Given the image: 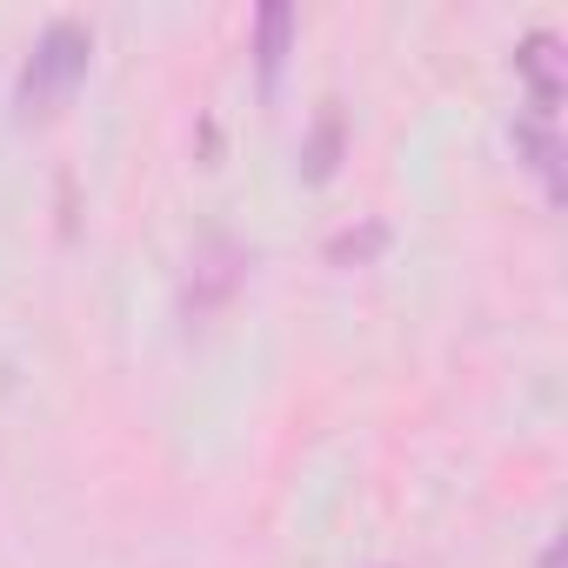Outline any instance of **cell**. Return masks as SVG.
<instances>
[{
    "label": "cell",
    "mask_w": 568,
    "mask_h": 568,
    "mask_svg": "<svg viewBox=\"0 0 568 568\" xmlns=\"http://www.w3.org/2000/svg\"><path fill=\"white\" fill-rule=\"evenodd\" d=\"M88 54H94V34L81 28V21H54L41 41H34V54H28V68H21V81H14V108H21V121H41V114H54L74 88H81V74H88Z\"/></svg>",
    "instance_id": "1"
},
{
    "label": "cell",
    "mask_w": 568,
    "mask_h": 568,
    "mask_svg": "<svg viewBox=\"0 0 568 568\" xmlns=\"http://www.w3.org/2000/svg\"><path fill=\"white\" fill-rule=\"evenodd\" d=\"M515 68H521V81L535 94V121H555V108H561V41L555 34H528Z\"/></svg>",
    "instance_id": "2"
},
{
    "label": "cell",
    "mask_w": 568,
    "mask_h": 568,
    "mask_svg": "<svg viewBox=\"0 0 568 568\" xmlns=\"http://www.w3.org/2000/svg\"><path fill=\"white\" fill-rule=\"evenodd\" d=\"M288 41H295V8H288V0H267V8L254 14V68H261V94H274L281 61H288Z\"/></svg>",
    "instance_id": "3"
},
{
    "label": "cell",
    "mask_w": 568,
    "mask_h": 568,
    "mask_svg": "<svg viewBox=\"0 0 568 568\" xmlns=\"http://www.w3.org/2000/svg\"><path fill=\"white\" fill-rule=\"evenodd\" d=\"M515 148H521L528 168L541 174L548 201H561V148H555V128H548V121H515Z\"/></svg>",
    "instance_id": "4"
},
{
    "label": "cell",
    "mask_w": 568,
    "mask_h": 568,
    "mask_svg": "<svg viewBox=\"0 0 568 568\" xmlns=\"http://www.w3.org/2000/svg\"><path fill=\"white\" fill-rule=\"evenodd\" d=\"M335 161H342V114H322L315 141L302 148V174H308V181H328V174H335Z\"/></svg>",
    "instance_id": "5"
},
{
    "label": "cell",
    "mask_w": 568,
    "mask_h": 568,
    "mask_svg": "<svg viewBox=\"0 0 568 568\" xmlns=\"http://www.w3.org/2000/svg\"><path fill=\"white\" fill-rule=\"evenodd\" d=\"M382 241H388L382 227H362V234H335V241H328V261H342V267H348V261H368V254H382Z\"/></svg>",
    "instance_id": "6"
}]
</instances>
